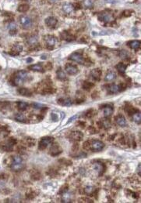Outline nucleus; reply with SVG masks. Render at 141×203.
<instances>
[{
    "label": "nucleus",
    "mask_w": 141,
    "mask_h": 203,
    "mask_svg": "<svg viewBox=\"0 0 141 203\" xmlns=\"http://www.w3.org/2000/svg\"><path fill=\"white\" fill-rule=\"evenodd\" d=\"M130 15H131V11H129V10H125L123 12V16H125V17H129Z\"/></svg>",
    "instance_id": "obj_42"
},
{
    "label": "nucleus",
    "mask_w": 141,
    "mask_h": 203,
    "mask_svg": "<svg viewBox=\"0 0 141 203\" xmlns=\"http://www.w3.org/2000/svg\"><path fill=\"white\" fill-rule=\"evenodd\" d=\"M93 86V84L91 83L90 82H84L83 83V88L85 89V90H89Z\"/></svg>",
    "instance_id": "obj_37"
},
{
    "label": "nucleus",
    "mask_w": 141,
    "mask_h": 203,
    "mask_svg": "<svg viewBox=\"0 0 141 203\" xmlns=\"http://www.w3.org/2000/svg\"><path fill=\"white\" fill-rule=\"evenodd\" d=\"M65 69H66V71L69 75H74L77 74L78 71H79L78 67L76 65H73L71 64H67L65 67Z\"/></svg>",
    "instance_id": "obj_8"
},
{
    "label": "nucleus",
    "mask_w": 141,
    "mask_h": 203,
    "mask_svg": "<svg viewBox=\"0 0 141 203\" xmlns=\"http://www.w3.org/2000/svg\"><path fill=\"white\" fill-rule=\"evenodd\" d=\"M95 191H96V188L92 186H87L85 187V192L87 194H92L95 192Z\"/></svg>",
    "instance_id": "obj_33"
},
{
    "label": "nucleus",
    "mask_w": 141,
    "mask_h": 203,
    "mask_svg": "<svg viewBox=\"0 0 141 203\" xmlns=\"http://www.w3.org/2000/svg\"><path fill=\"white\" fill-rule=\"evenodd\" d=\"M8 28L11 34H14L17 31V24L14 22H10L8 25Z\"/></svg>",
    "instance_id": "obj_30"
},
{
    "label": "nucleus",
    "mask_w": 141,
    "mask_h": 203,
    "mask_svg": "<svg viewBox=\"0 0 141 203\" xmlns=\"http://www.w3.org/2000/svg\"><path fill=\"white\" fill-rule=\"evenodd\" d=\"M95 0H83V3L85 7L87 8H91L95 4Z\"/></svg>",
    "instance_id": "obj_27"
},
{
    "label": "nucleus",
    "mask_w": 141,
    "mask_h": 203,
    "mask_svg": "<svg viewBox=\"0 0 141 203\" xmlns=\"http://www.w3.org/2000/svg\"><path fill=\"white\" fill-rule=\"evenodd\" d=\"M93 169L98 173V175H101L103 172L105 171V166L101 163V162H95L93 164Z\"/></svg>",
    "instance_id": "obj_14"
},
{
    "label": "nucleus",
    "mask_w": 141,
    "mask_h": 203,
    "mask_svg": "<svg viewBox=\"0 0 141 203\" xmlns=\"http://www.w3.org/2000/svg\"><path fill=\"white\" fill-rule=\"evenodd\" d=\"M128 46L133 50H138L140 47V41L139 40H132L128 43Z\"/></svg>",
    "instance_id": "obj_20"
},
{
    "label": "nucleus",
    "mask_w": 141,
    "mask_h": 203,
    "mask_svg": "<svg viewBox=\"0 0 141 203\" xmlns=\"http://www.w3.org/2000/svg\"><path fill=\"white\" fill-rule=\"evenodd\" d=\"M49 1H50L51 3H56V2L58 1V0H49Z\"/></svg>",
    "instance_id": "obj_45"
},
{
    "label": "nucleus",
    "mask_w": 141,
    "mask_h": 203,
    "mask_svg": "<svg viewBox=\"0 0 141 203\" xmlns=\"http://www.w3.org/2000/svg\"><path fill=\"white\" fill-rule=\"evenodd\" d=\"M58 103L60 105L65 106V107H69V106H71L73 104V101L69 98H62V99H59L58 100Z\"/></svg>",
    "instance_id": "obj_17"
},
{
    "label": "nucleus",
    "mask_w": 141,
    "mask_h": 203,
    "mask_svg": "<svg viewBox=\"0 0 141 203\" xmlns=\"http://www.w3.org/2000/svg\"><path fill=\"white\" fill-rule=\"evenodd\" d=\"M56 75L57 78L59 80H65L66 78V73L63 71V70H62V68H59L56 71Z\"/></svg>",
    "instance_id": "obj_25"
},
{
    "label": "nucleus",
    "mask_w": 141,
    "mask_h": 203,
    "mask_svg": "<svg viewBox=\"0 0 141 203\" xmlns=\"http://www.w3.org/2000/svg\"><path fill=\"white\" fill-rule=\"evenodd\" d=\"M28 77H29V75L26 71H19L14 75L13 83L16 86L22 85L24 83H25L26 81L28 79Z\"/></svg>",
    "instance_id": "obj_1"
},
{
    "label": "nucleus",
    "mask_w": 141,
    "mask_h": 203,
    "mask_svg": "<svg viewBox=\"0 0 141 203\" xmlns=\"http://www.w3.org/2000/svg\"><path fill=\"white\" fill-rule=\"evenodd\" d=\"M132 118H133V121H135L136 123L137 124H140V121H141V114L138 111V112H136L135 114H132Z\"/></svg>",
    "instance_id": "obj_29"
},
{
    "label": "nucleus",
    "mask_w": 141,
    "mask_h": 203,
    "mask_svg": "<svg viewBox=\"0 0 141 203\" xmlns=\"http://www.w3.org/2000/svg\"><path fill=\"white\" fill-rule=\"evenodd\" d=\"M27 62H29V61H32V59H31V58H28V59L27 60Z\"/></svg>",
    "instance_id": "obj_46"
},
{
    "label": "nucleus",
    "mask_w": 141,
    "mask_h": 203,
    "mask_svg": "<svg viewBox=\"0 0 141 203\" xmlns=\"http://www.w3.org/2000/svg\"><path fill=\"white\" fill-rule=\"evenodd\" d=\"M120 57H122V58H125L126 57H128V53H127V52H126V51H121V53H120Z\"/></svg>",
    "instance_id": "obj_41"
},
{
    "label": "nucleus",
    "mask_w": 141,
    "mask_h": 203,
    "mask_svg": "<svg viewBox=\"0 0 141 203\" xmlns=\"http://www.w3.org/2000/svg\"><path fill=\"white\" fill-rule=\"evenodd\" d=\"M116 123L119 126H120L122 127H124L126 126V120L122 115H119L116 118Z\"/></svg>",
    "instance_id": "obj_23"
},
{
    "label": "nucleus",
    "mask_w": 141,
    "mask_h": 203,
    "mask_svg": "<svg viewBox=\"0 0 141 203\" xmlns=\"http://www.w3.org/2000/svg\"><path fill=\"white\" fill-rule=\"evenodd\" d=\"M28 107V104L26 103V102H23V101H20L18 103V108L20 110V111H25Z\"/></svg>",
    "instance_id": "obj_36"
},
{
    "label": "nucleus",
    "mask_w": 141,
    "mask_h": 203,
    "mask_svg": "<svg viewBox=\"0 0 141 203\" xmlns=\"http://www.w3.org/2000/svg\"><path fill=\"white\" fill-rule=\"evenodd\" d=\"M69 137L73 140H81L83 137V135L80 131H74L71 133Z\"/></svg>",
    "instance_id": "obj_15"
},
{
    "label": "nucleus",
    "mask_w": 141,
    "mask_h": 203,
    "mask_svg": "<svg viewBox=\"0 0 141 203\" xmlns=\"http://www.w3.org/2000/svg\"><path fill=\"white\" fill-rule=\"evenodd\" d=\"M123 85H117V84H112L108 86V90L111 93H117L123 90Z\"/></svg>",
    "instance_id": "obj_11"
},
{
    "label": "nucleus",
    "mask_w": 141,
    "mask_h": 203,
    "mask_svg": "<svg viewBox=\"0 0 141 203\" xmlns=\"http://www.w3.org/2000/svg\"><path fill=\"white\" fill-rule=\"evenodd\" d=\"M22 46L19 45V44H16L13 46V48L11 49V51H10V54L13 55V56H16V55H18L21 51H22Z\"/></svg>",
    "instance_id": "obj_18"
},
{
    "label": "nucleus",
    "mask_w": 141,
    "mask_h": 203,
    "mask_svg": "<svg viewBox=\"0 0 141 203\" xmlns=\"http://www.w3.org/2000/svg\"><path fill=\"white\" fill-rule=\"evenodd\" d=\"M116 78V74L114 71H109L106 74L105 77V80L106 82H112V81L115 80Z\"/></svg>",
    "instance_id": "obj_22"
},
{
    "label": "nucleus",
    "mask_w": 141,
    "mask_h": 203,
    "mask_svg": "<svg viewBox=\"0 0 141 203\" xmlns=\"http://www.w3.org/2000/svg\"><path fill=\"white\" fill-rule=\"evenodd\" d=\"M18 92L20 95L24 96V97H30L32 95V93L27 89V88H20L18 90Z\"/></svg>",
    "instance_id": "obj_24"
},
{
    "label": "nucleus",
    "mask_w": 141,
    "mask_h": 203,
    "mask_svg": "<svg viewBox=\"0 0 141 203\" xmlns=\"http://www.w3.org/2000/svg\"><path fill=\"white\" fill-rule=\"evenodd\" d=\"M78 117V115L77 114H76V115H74V116H73V117H71L70 118H69V120L67 121V123H66V124H69V123H72V121H74L76 118Z\"/></svg>",
    "instance_id": "obj_40"
},
{
    "label": "nucleus",
    "mask_w": 141,
    "mask_h": 203,
    "mask_svg": "<svg viewBox=\"0 0 141 203\" xmlns=\"http://www.w3.org/2000/svg\"><path fill=\"white\" fill-rule=\"evenodd\" d=\"M105 147V144L101 140H93L89 143V148L92 149L95 151H100Z\"/></svg>",
    "instance_id": "obj_3"
},
{
    "label": "nucleus",
    "mask_w": 141,
    "mask_h": 203,
    "mask_svg": "<svg viewBox=\"0 0 141 203\" xmlns=\"http://www.w3.org/2000/svg\"><path fill=\"white\" fill-rule=\"evenodd\" d=\"M112 112H113V107H112L111 105H106V106L104 107V108H103V113H104L105 117L108 118V117L111 116L112 114Z\"/></svg>",
    "instance_id": "obj_19"
},
{
    "label": "nucleus",
    "mask_w": 141,
    "mask_h": 203,
    "mask_svg": "<svg viewBox=\"0 0 141 203\" xmlns=\"http://www.w3.org/2000/svg\"><path fill=\"white\" fill-rule=\"evenodd\" d=\"M44 40L49 46H54L57 43L56 38L53 35H46L44 37Z\"/></svg>",
    "instance_id": "obj_9"
},
{
    "label": "nucleus",
    "mask_w": 141,
    "mask_h": 203,
    "mask_svg": "<svg viewBox=\"0 0 141 203\" xmlns=\"http://www.w3.org/2000/svg\"><path fill=\"white\" fill-rule=\"evenodd\" d=\"M20 23L25 29L30 28L32 26V20L26 15H23L20 17Z\"/></svg>",
    "instance_id": "obj_5"
},
{
    "label": "nucleus",
    "mask_w": 141,
    "mask_h": 203,
    "mask_svg": "<svg viewBox=\"0 0 141 203\" xmlns=\"http://www.w3.org/2000/svg\"><path fill=\"white\" fill-rule=\"evenodd\" d=\"M62 10L64 13L69 14V13H73V11L74 10V5H73L72 3H66L62 5Z\"/></svg>",
    "instance_id": "obj_12"
},
{
    "label": "nucleus",
    "mask_w": 141,
    "mask_h": 203,
    "mask_svg": "<svg viewBox=\"0 0 141 203\" xmlns=\"http://www.w3.org/2000/svg\"><path fill=\"white\" fill-rule=\"evenodd\" d=\"M69 59L75 61V62H77L78 64H83L84 63V59H83V57L82 56V54L77 53V52H75L73 53H72L69 57Z\"/></svg>",
    "instance_id": "obj_7"
},
{
    "label": "nucleus",
    "mask_w": 141,
    "mask_h": 203,
    "mask_svg": "<svg viewBox=\"0 0 141 203\" xmlns=\"http://www.w3.org/2000/svg\"><path fill=\"white\" fill-rule=\"evenodd\" d=\"M15 119L18 121H20V123H24V121H26V118L25 116L21 114V113H18L15 115Z\"/></svg>",
    "instance_id": "obj_32"
},
{
    "label": "nucleus",
    "mask_w": 141,
    "mask_h": 203,
    "mask_svg": "<svg viewBox=\"0 0 141 203\" xmlns=\"http://www.w3.org/2000/svg\"><path fill=\"white\" fill-rule=\"evenodd\" d=\"M101 126H103V127H104L105 129H106V130L108 129V128H110V126H111V121H110V120L108 119V118L102 120V121H101Z\"/></svg>",
    "instance_id": "obj_35"
},
{
    "label": "nucleus",
    "mask_w": 141,
    "mask_h": 203,
    "mask_svg": "<svg viewBox=\"0 0 141 203\" xmlns=\"http://www.w3.org/2000/svg\"><path fill=\"white\" fill-rule=\"evenodd\" d=\"M126 111L129 114H135L136 112V108H134L132 106H131V105H129V106H126Z\"/></svg>",
    "instance_id": "obj_34"
},
{
    "label": "nucleus",
    "mask_w": 141,
    "mask_h": 203,
    "mask_svg": "<svg viewBox=\"0 0 141 203\" xmlns=\"http://www.w3.org/2000/svg\"><path fill=\"white\" fill-rule=\"evenodd\" d=\"M27 42V44L30 46H35L38 43V36L35 35H31V36L28 37Z\"/></svg>",
    "instance_id": "obj_16"
},
{
    "label": "nucleus",
    "mask_w": 141,
    "mask_h": 203,
    "mask_svg": "<svg viewBox=\"0 0 141 203\" xmlns=\"http://www.w3.org/2000/svg\"><path fill=\"white\" fill-rule=\"evenodd\" d=\"M28 10H29V6L27 4H21L18 6V9H17V10L21 13L27 12Z\"/></svg>",
    "instance_id": "obj_31"
},
{
    "label": "nucleus",
    "mask_w": 141,
    "mask_h": 203,
    "mask_svg": "<svg viewBox=\"0 0 141 203\" xmlns=\"http://www.w3.org/2000/svg\"><path fill=\"white\" fill-rule=\"evenodd\" d=\"M24 166L23 159L20 156H14L11 163V168L13 171H20Z\"/></svg>",
    "instance_id": "obj_2"
},
{
    "label": "nucleus",
    "mask_w": 141,
    "mask_h": 203,
    "mask_svg": "<svg viewBox=\"0 0 141 203\" xmlns=\"http://www.w3.org/2000/svg\"><path fill=\"white\" fill-rule=\"evenodd\" d=\"M98 19L104 22V23H111L112 21H114L115 18L113 17V15L111 13H108V12H101L98 15Z\"/></svg>",
    "instance_id": "obj_4"
},
{
    "label": "nucleus",
    "mask_w": 141,
    "mask_h": 203,
    "mask_svg": "<svg viewBox=\"0 0 141 203\" xmlns=\"http://www.w3.org/2000/svg\"><path fill=\"white\" fill-rule=\"evenodd\" d=\"M90 78H93V80L98 81V80H100L101 76V71L98 68H95L90 71Z\"/></svg>",
    "instance_id": "obj_10"
},
{
    "label": "nucleus",
    "mask_w": 141,
    "mask_h": 203,
    "mask_svg": "<svg viewBox=\"0 0 141 203\" xmlns=\"http://www.w3.org/2000/svg\"><path fill=\"white\" fill-rule=\"evenodd\" d=\"M45 24L49 26V27H52L55 26L57 24V19L54 17H47L45 19Z\"/></svg>",
    "instance_id": "obj_21"
},
{
    "label": "nucleus",
    "mask_w": 141,
    "mask_h": 203,
    "mask_svg": "<svg viewBox=\"0 0 141 203\" xmlns=\"http://www.w3.org/2000/svg\"><path fill=\"white\" fill-rule=\"evenodd\" d=\"M62 36L63 37V38H64V39H66V40H68V41H69V40H70V39H69V38H72V36H71V35H69V34L67 32V31H64V32L62 34Z\"/></svg>",
    "instance_id": "obj_38"
},
{
    "label": "nucleus",
    "mask_w": 141,
    "mask_h": 203,
    "mask_svg": "<svg viewBox=\"0 0 141 203\" xmlns=\"http://www.w3.org/2000/svg\"><path fill=\"white\" fill-rule=\"evenodd\" d=\"M52 119L53 121H59V115L56 113H52Z\"/></svg>",
    "instance_id": "obj_39"
},
{
    "label": "nucleus",
    "mask_w": 141,
    "mask_h": 203,
    "mask_svg": "<svg viewBox=\"0 0 141 203\" xmlns=\"http://www.w3.org/2000/svg\"><path fill=\"white\" fill-rule=\"evenodd\" d=\"M5 130H6V126H2V125H0V133L3 132V131H4Z\"/></svg>",
    "instance_id": "obj_44"
},
{
    "label": "nucleus",
    "mask_w": 141,
    "mask_h": 203,
    "mask_svg": "<svg viewBox=\"0 0 141 203\" xmlns=\"http://www.w3.org/2000/svg\"><path fill=\"white\" fill-rule=\"evenodd\" d=\"M54 141V139L52 137H44L39 142V149L43 150L45 149L49 144H52Z\"/></svg>",
    "instance_id": "obj_6"
},
{
    "label": "nucleus",
    "mask_w": 141,
    "mask_h": 203,
    "mask_svg": "<svg viewBox=\"0 0 141 203\" xmlns=\"http://www.w3.org/2000/svg\"><path fill=\"white\" fill-rule=\"evenodd\" d=\"M115 67L117 68V70L120 73H124L126 71V65L123 63H119L115 66Z\"/></svg>",
    "instance_id": "obj_28"
},
{
    "label": "nucleus",
    "mask_w": 141,
    "mask_h": 203,
    "mask_svg": "<svg viewBox=\"0 0 141 203\" xmlns=\"http://www.w3.org/2000/svg\"><path fill=\"white\" fill-rule=\"evenodd\" d=\"M136 172H137V173H138L139 176H141V173H140V164L138 165L137 169H136Z\"/></svg>",
    "instance_id": "obj_43"
},
{
    "label": "nucleus",
    "mask_w": 141,
    "mask_h": 203,
    "mask_svg": "<svg viewBox=\"0 0 141 203\" xmlns=\"http://www.w3.org/2000/svg\"><path fill=\"white\" fill-rule=\"evenodd\" d=\"M29 69L34 71H43V67L41 64H33L29 67Z\"/></svg>",
    "instance_id": "obj_26"
},
{
    "label": "nucleus",
    "mask_w": 141,
    "mask_h": 203,
    "mask_svg": "<svg viewBox=\"0 0 141 203\" xmlns=\"http://www.w3.org/2000/svg\"><path fill=\"white\" fill-rule=\"evenodd\" d=\"M60 153H62V148L57 144H53L50 149V154L52 156H56V155H59Z\"/></svg>",
    "instance_id": "obj_13"
}]
</instances>
